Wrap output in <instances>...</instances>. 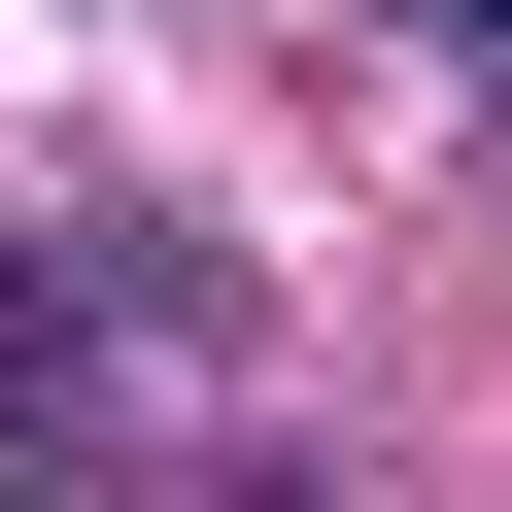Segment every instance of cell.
<instances>
[{"instance_id": "6da1fadb", "label": "cell", "mask_w": 512, "mask_h": 512, "mask_svg": "<svg viewBox=\"0 0 512 512\" xmlns=\"http://www.w3.org/2000/svg\"><path fill=\"white\" fill-rule=\"evenodd\" d=\"M35 410H69V274H0V444H35Z\"/></svg>"}, {"instance_id": "7a4b0ae2", "label": "cell", "mask_w": 512, "mask_h": 512, "mask_svg": "<svg viewBox=\"0 0 512 512\" xmlns=\"http://www.w3.org/2000/svg\"><path fill=\"white\" fill-rule=\"evenodd\" d=\"M410 35H444V69H512V0H410Z\"/></svg>"}]
</instances>
